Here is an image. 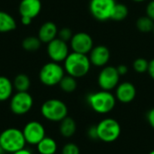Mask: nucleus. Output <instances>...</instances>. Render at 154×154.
I'll list each match as a JSON object with an SVG mask.
<instances>
[{
    "label": "nucleus",
    "instance_id": "f257e3e1",
    "mask_svg": "<svg viewBox=\"0 0 154 154\" xmlns=\"http://www.w3.org/2000/svg\"><path fill=\"white\" fill-rule=\"evenodd\" d=\"M91 67V62L87 54L72 51L64 60V69L68 75L76 79L86 76Z\"/></svg>",
    "mask_w": 154,
    "mask_h": 154
},
{
    "label": "nucleus",
    "instance_id": "f03ea898",
    "mask_svg": "<svg viewBox=\"0 0 154 154\" xmlns=\"http://www.w3.org/2000/svg\"><path fill=\"white\" fill-rule=\"evenodd\" d=\"M25 139L23 131L10 127L0 134V149L4 152L14 153L25 148Z\"/></svg>",
    "mask_w": 154,
    "mask_h": 154
},
{
    "label": "nucleus",
    "instance_id": "7ed1b4c3",
    "mask_svg": "<svg viewBox=\"0 0 154 154\" xmlns=\"http://www.w3.org/2000/svg\"><path fill=\"white\" fill-rule=\"evenodd\" d=\"M88 103L91 109L100 115L110 113L116 106V98L110 91L100 90L88 96Z\"/></svg>",
    "mask_w": 154,
    "mask_h": 154
},
{
    "label": "nucleus",
    "instance_id": "20e7f679",
    "mask_svg": "<svg viewBox=\"0 0 154 154\" xmlns=\"http://www.w3.org/2000/svg\"><path fill=\"white\" fill-rule=\"evenodd\" d=\"M41 114L48 121L60 123L68 116V106L60 99H48L42 105Z\"/></svg>",
    "mask_w": 154,
    "mask_h": 154
},
{
    "label": "nucleus",
    "instance_id": "39448f33",
    "mask_svg": "<svg viewBox=\"0 0 154 154\" xmlns=\"http://www.w3.org/2000/svg\"><path fill=\"white\" fill-rule=\"evenodd\" d=\"M97 138L99 141L110 143L116 142L121 135V125L114 118H105L97 125Z\"/></svg>",
    "mask_w": 154,
    "mask_h": 154
},
{
    "label": "nucleus",
    "instance_id": "423d86ee",
    "mask_svg": "<svg viewBox=\"0 0 154 154\" xmlns=\"http://www.w3.org/2000/svg\"><path fill=\"white\" fill-rule=\"evenodd\" d=\"M65 76V69L58 62H48L42 66L39 73L40 81L48 87L59 85Z\"/></svg>",
    "mask_w": 154,
    "mask_h": 154
},
{
    "label": "nucleus",
    "instance_id": "0eeeda50",
    "mask_svg": "<svg viewBox=\"0 0 154 154\" xmlns=\"http://www.w3.org/2000/svg\"><path fill=\"white\" fill-rule=\"evenodd\" d=\"M33 106V98L26 92H16L10 98V110L16 116H23L30 112Z\"/></svg>",
    "mask_w": 154,
    "mask_h": 154
},
{
    "label": "nucleus",
    "instance_id": "6e6552de",
    "mask_svg": "<svg viewBox=\"0 0 154 154\" xmlns=\"http://www.w3.org/2000/svg\"><path fill=\"white\" fill-rule=\"evenodd\" d=\"M116 4L115 0H90L89 11L95 19L100 22L107 21L111 18Z\"/></svg>",
    "mask_w": 154,
    "mask_h": 154
},
{
    "label": "nucleus",
    "instance_id": "1a4fd4ad",
    "mask_svg": "<svg viewBox=\"0 0 154 154\" xmlns=\"http://www.w3.org/2000/svg\"><path fill=\"white\" fill-rule=\"evenodd\" d=\"M120 77L116 67L105 66L99 72L97 78L98 86L102 90L111 91L118 86Z\"/></svg>",
    "mask_w": 154,
    "mask_h": 154
},
{
    "label": "nucleus",
    "instance_id": "9d476101",
    "mask_svg": "<svg viewBox=\"0 0 154 154\" xmlns=\"http://www.w3.org/2000/svg\"><path fill=\"white\" fill-rule=\"evenodd\" d=\"M22 131L26 143L31 145H37L46 136V131L43 125L38 121L28 122Z\"/></svg>",
    "mask_w": 154,
    "mask_h": 154
},
{
    "label": "nucleus",
    "instance_id": "9b49d317",
    "mask_svg": "<svg viewBox=\"0 0 154 154\" xmlns=\"http://www.w3.org/2000/svg\"><path fill=\"white\" fill-rule=\"evenodd\" d=\"M47 52L51 60L58 63L64 61L69 54L67 42L60 38H55L48 43Z\"/></svg>",
    "mask_w": 154,
    "mask_h": 154
},
{
    "label": "nucleus",
    "instance_id": "f8f14e48",
    "mask_svg": "<svg viewBox=\"0 0 154 154\" xmlns=\"http://www.w3.org/2000/svg\"><path fill=\"white\" fill-rule=\"evenodd\" d=\"M93 39L87 32H77L70 40V46L74 52L88 54L93 49Z\"/></svg>",
    "mask_w": 154,
    "mask_h": 154
},
{
    "label": "nucleus",
    "instance_id": "ddd939ff",
    "mask_svg": "<svg viewBox=\"0 0 154 154\" xmlns=\"http://www.w3.org/2000/svg\"><path fill=\"white\" fill-rule=\"evenodd\" d=\"M110 51L106 46L97 45V47H93V49L89 52L88 58L91 65L103 68L108 63L110 60Z\"/></svg>",
    "mask_w": 154,
    "mask_h": 154
},
{
    "label": "nucleus",
    "instance_id": "4468645a",
    "mask_svg": "<svg viewBox=\"0 0 154 154\" xmlns=\"http://www.w3.org/2000/svg\"><path fill=\"white\" fill-rule=\"evenodd\" d=\"M116 98L123 104H128L134 100L136 97V88L131 82L125 81L118 84L116 88Z\"/></svg>",
    "mask_w": 154,
    "mask_h": 154
},
{
    "label": "nucleus",
    "instance_id": "2eb2a0df",
    "mask_svg": "<svg viewBox=\"0 0 154 154\" xmlns=\"http://www.w3.org/2000/svg\"><path fill=\"white\" fill-rule=\"evenodd\" d=\"M42 10L41 0H22L19 5L21 16H27L32 19L36 17Z\"/></svg>",
    "mask_w": 154,
    "mask_h": 154
},
{
    "label": "nucleus",
    "instance_id": "dca6fc26",
    "mask_svg": "<svg viewBox=\"0 0 154 154\" xmlns=\"http://www.w3.org/2000/svg\"><path fill=\"white\" fill-rule=\"evenodd\" d=\"M58 32H58L57 25L54 23L46 22L41 26L39 30L38 37L42 42L49 43L50 42H51L52 40L56 38V36L58 35Z\"/></svg>",
    "mask_w": 154,
    "mask_h": 154
},
{
    "label": "nucleus",
    "instance_id": "f3484780",
    "mask_svg": "<svg viewBox=\"0 0 154 154\" xmlns=\"http://www.w3.org/2000/svg\"><path fill=\"white\" fill-rule=\"evenodd\" d=\"M77 131V124L72 117L67 116L60 122V133L65 138L72 137Z\"/></svg>",
    "mask_w": 154,
    "mask_h": 154
},
{
    "label": "nucleus",
    "instance_id": "a211bd4d",
    "mask_svg": "<svg viewBox=\"0 0 154 154\" xmlns=\"http://www.w3.org/2000/svg\"><path fill=\"white\" fill-rule=\"evenodd\" d=\"M37 151L40 154H55L58 150L56 141L51 137L45 136L37 145Z\"/></svg>",
    "mask_w": 154,
    "mask_h": 154
},
{
    "label": "nucleus",
    "instance_id": "6ab92c4d",
    "mask_svg": "<svg viewBox=\"0 0 154 154\" xmlns=\"http://www.w3.org/2000/svg\"><path fill=\"white\" fill-rule=\"evenodd\" d=\"M13 82L5 76H0V102L6 101L13 96Z\"/></svg>",
    "mask_w": 154,
    "mask_h": 154
},
{
    "label": "nucleus",
    "instance_id": "aec40b11",
    "mask_svg": "<svg viewBox=\"0 0 154 154\" xmlns=\"http://www.w3.org/2000/svg\"><path fill=\"white\" fill-rule=\"evenodd\" d=\"M16 28V22L8 13L0 11V32H8Z\"/></svg>",
    "mask_w": 154,
    "mask_h": 154
},
{
    "label": "nucleus",
    "instance_id": "412c9836",
    "mask_svg": "<svg viewBox=\"0 0 154 154\" xmlns=\"http://www.w3.org/2000/svg\"><path fill=\"white\" fill-rule=\"evenodd\" d=\"M14 88L16 92H26L30 88L31 80L30 78L25 74H18L13 82Z\"/></svg>",
    "mask_w": 154,
    "mask_h": 154
},
{
    "label": "nucleus",
    "instance_id": "4be33fe9",
    "mask_svg": "<svg viewBox=\"0 0 154 154\" xmlns=\"http://www.w3.org/2000/svg\"><path fill=\"white\" fill-rule=\"evenodd\" d=\"M60 88L62 91L66 92V93H72L76 90L77 87H78V83L76 80V78L67 75L64 76L62 78V79L60 80V82L59 83Z\"/></svg>",
    "mask_w": 154,
    "mask_h": 154
},
{
    "label": "nucleus",
    "instance_id": "5701e85b",
    "mask_svg": "<svg viewBox=\"0 0 154 154\" xmlns=\"http://www.w3.org/2000/svg\"><path fill=\"white\" fill-rule=\"evenodd\" d=\"M128 14H129V10L125 5L121 4V3H119V4L116 3L114 7V10H113L110 19L113 21L120 22V21L125 20L128 16Z\"/></svg>",
    "mask_w": 154,
    "mask_h": 154
},
{
    "label": "nucleus",
    "instance_id": "b1692460",
    "mask_svg": "<svg viewBox=\"0 0 154 154\" xmlns=\"http://www.w3.org/2000/svg\"><path fill=\"white\" fill-rule=\"evenodd\" d=\"M136 27L142 32H152L154 27V21L149 16H142L136 21Z\"/></svg>",
    "mask_w": 154,
    "mask_h": 154
},
{
    "label": "nucleus",
    "instance_id": "393cba45",
    "mask_svg": "<svg viewBox=\"0 0 154 154\" xmlns=\"http://www.w3.org/2000/svg\"><path fill=\"white\" fill-rule=\"evenodd\" d=\"M41 43L42 42L39 39V37L29 36L23 41L22 45L23 48L27 51H36L41 47Z\"/></svg>",
    "mask_w": 154,
    "mask_h": 154
},
{
    "label": "nucleus",
    "instance_id": "a878e982",
    "mask_svg": "<svg viewBox=\"0 0 154 154\" xmlns=\"http://www.w3.org/2000/svg\"><path fill=\"white\" fill-rule=\"evenodd\" d=\"M133 67L134 69L140 74L145 73L148 71V68H149V61L144 59V58H137L134 63H133Z\"/></svg>",
    "mask_w": 154,
    "mask_h": 154
},
{
    "label": "nucleus",
    "instance_id": "bb28decb",
    "mask_svg": "<svg viewBox=\"0 0 154 154\" xmlns=\"http://www.w3.org/2000/svg\"><path fill=\"white\" fill-rule=\"evenodd\" d=\"M61 154H80V150L77 144L69 143L62 147Z\"/></svg>",
    "mask_w": 154,
    "mask_h": 154
},
{
    "label": "nucleus",
    "instance_id": "cd10ccee",
    "mask_svg": "<svg viewBox=\"0 0 154 154\" xmlns=\"http://www.w3.org/2000/svg\"><path fill=\"white\" fill-rule=\"evenodd\" d=\"M58 35H59V38L61 39L62 41L64 42H68V41H70L72 36H73V33H72V31L68 28V27H64L62 28L59 32H58Z\"/></svg>",
    "mask_w": 154,
    "mask_h": 154
},
{
    "label": "nucleus",
    "instance_id": "c85d7f7f",
    "mask_svg": "<svg viewBox=\"0 0 154 154\" xmlns=\"http://www.w3.org/2000/svg\"><path fill=\"white\" fill-rule=\"evenodd\" d=\"M146 15L154 21V0H152L148 3L146 6Z\"/></svg>",
    "mask_w": 154,
    "mask_h": 154
},
{
    "label": "nucleus",
    "instance_id": "c756f323",
    "mask_svg": "<svg viewBox=\"0 0 154 154\" xmlns=\"http://www.w3.org/2000/svg\"><path fill=\"white\" fill-rule=\"evenodd\" d=\"M88 137H89L90 139H92V140H96V139L98 140V138H97V126H96V125H93V126H91V127L88 129Z\"/></svg>",
    "mask_w": 154,
    "mask_h": 154
},
{
    "label": "nucleus",
    "instance_id": "7c9ffc66",
    "mask_svg": "<svg viewBox=\"0 0 154 154\" xmlns=\"http://www.w3.org/2000/svg\"><path fill=\"white\" fill-rule=\"evenodd\" d=\"M147 121L150 125V126L154 129V107L150 109L147 113Z\"/></svg>",
    "mask_w": 154,
    "mask_h": 154
},
{
    "label": "nucleus",
    "instance_id": "2f4dec72",
    "mask_svg": "<svg viewBox=\"0 0 154 154\" xmlns=\"http://www.w3.org/2000/svg\"><path fill=\"white\" fill-rule=\"evenodd\" d=\"M116 69H117V71H118L120 76H124V75L127 74V72H128V67L126 65H125V64L118 65L116 67Z\"/></svg>",
    "mask_w": 154,
    "mask_h": 154
},
{
    "label": "nucleus",
    "instance_id": "473e14b6",
    "mask_svg": "<svg viewBox=\"0 0 154 154\" xmlns=\"http://www.w3.org/2000/svg\"><path fill=\"white\" fill-rule=\"evenodd\" d=\"M150 75V77L154 80V59L149 61V68L147 71Z\"/></svg>",
    "mask_w": 154,
    "mask_h": 154
},
{
    "label": "nucleus",
    "instance_id": "72a5a7b5",
    "mask_svg": "<svg viewBox=\"0 0 154 154\" xmlns=\"http://www.w3.org/2000/svg\"><path fill=\"white\" fill-rule=\"evenodd\" d=\"M32 19L30 18V17H27V16H22V23L23 25H29L31 24Z\"/></svg>",
    "mask_w": 154,
    "mask_h": 154
},
{
    "label": "nucleus",
    "instance_id": "f704fd0d",
    "mask_svg": "<svg viewBox=\"0 0 154 154\" xmlns=\"http://www.w3.org/2000/svg\"><path fill=\"white\" fill-rule=\"evenodd\" d=\"M12 154H32V152L30 150H28L26 148H23V149H22L20 151H17V152H15Z\"/></svg>",
    "mask_w": 154,
    "mask_h": 154
},
{
    "label": "nucleus",
    "instance_id": "c9c22d12",
    "mask_svg": "<svg viewBox=\"0 0 154 154\" xmlns=\"http://www.w3.org/2000/svg\"><path fill=\"white\" fill-rule=\"evenodd\" d=\"M133 1H134V2H136V3H142V2H144V1H146V0H133Z\"/></svg>",
    "mask_w": 154,
    "mask_h": 154
},
{
    "label": "nucleus",
    "instance_id": "e433bc0d",
    "mask_svg": "<svg viewBox=\"0 0 154 154\" xmlns=\"http://www.w3.org/2000/svg\"><path fill=\"white\" fill-rule=\"evenodd\" d=\"M148 154H154V150H152V152H149Z\"/></svg>",
    "mask_w": 154,
    "mask_h": 154
},
{
    "label": "nucleus",
    "instance_id": "4c0bfd02",
    "mask_svg": "<svg viewBox=\"0 0 154 154\" xmlns=\"http://www.w3.org/2000/svg\"><path fill=\"white\" fill-rule=\"evenodd\" d=\"M0 152H3V151H2V150L0 149Z\"/></svg>",
    "mask_w": 154,
    "mask_h": 154
},
{
    "label": "nucleus",
    "instance_id": "58836bf2",
    "mask_svg": "<svg viewBox=\"0 0 154 154\" xmlns=\"http://www.w3.org/2000/svg\"><path fill=\"white\" fill-rule=\"evenodd\" d=\"M152 32H153V34H154V27H153V30H152Z\"/></svg>",
    "mask_w": 154,
    "mask_h": 154
}]
</instances>
